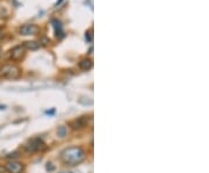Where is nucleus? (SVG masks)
Returning a JSON list of instances; mask_svg holds the SVG:
<instances>
[{
    "instance_id": "obj_9",
    "label": "nucleus",
    "mask_w": 209,
    "mask_h": 173,
    "mask_svg": "<svg viewBox=\"0 0 209 173\" xmlns=\"http://www.w3.org/2000/svg\"><path fill=\"white\" fill-rule=\"evenodd\" d=\"M23 47L28 50H37L41 47V44H40V42L37 41H27L23 43Z\"/></svg>"
},
{
    "instance_id": "obj_12",
    "label": "nucleus",
    "mask_w": 209,
    "mask_h": 173,
    "mask_svg": "<svg viewBox=\"0 0 209 173\" xmlns=\"http://www.w3.org/2000/svg\"><path fill=\"white\" fill-rule=\"evenodd\" d=\"M85 38H86L87 42H92V40H93V37H92V30H87L86 33H85Z\"/></svg>"
},
{
    "instance_id": "obj_13",
    "label": "nucleus",
    "mask_w": 209,
    "mask_h": 173,
    "mask_svg": "<svg viewBox=\"0 0 209 173\" xmlns=\"http://www.w3.org/2000/svg\"><path fill=\"white\" fill-rule=\"evenodd\" d=\"M50 42V40H48V38H45V37H43V38H42V41L40 42V44H43V46H48V43H49Z\"/></svg>"
},
{
    "instance_id": "obj_4",
    "label": "nucleus",
    "mask_w": 209,
    "mask_h": 173,
    "mask_svg": "<svg viewBox=\"0 0 209 173\" xmlns=\"http://www.w3.org/2000/svg\"><path fill=\"white\" fill-rule=\"evenodd\" d=\"M26 55V48L23 46H17L14 47L11 51H9V59H12L14 62L21 61L25 57Z\"/></svg>"
},
{
    "instance_id": "obj_10",
    "label": "nucleus",
    "mask_w": 209,
    "mask_h": 173,
    "mask_svg": "<svg viewBox=\"0 0 209 173\" xmlns=\"http://www.w3.org/2000/svg\"><path fill=\"white\" fill-rule=\"evenodd\" d=\"M53 23H55V29H56V36H59V37H62L63 36V30H62V25H61V22L59 21H57V20H53L52 21Z\"/></svg>"
},
{
    "instance_id": "obj_7",
    "label": "nucleus",
    "mask_w": 209,
    "mask_h": 173,
    "mask_svg": "<svg viewBox=\"0 0 209 173\" xmlns=\"http://www.w3.org/2000/svg\"><path fill=\"white\" fill-rule=\"evenodd\" d=\"M87 120H88L87 116H80L78 119L73 120L70 123V126L73 128V129H82V128H85L87 126Z\"/></svg>"
},
{
    "instance_id": "obj_5",
    "label": "nucleus",
    "mask_w": 209,
    "mask_h": 173,
    "mask_svg": "<svg viewBox=\"0 0 209 173\" xmlns=\"http://www.w3.org/2000/svg\"><path fill=\"white\" fill-rule=\"evenodd\" d=\"M40 32V28H38V26L34 25V23H27V25H23L21 26L20 28H19V33L20 35H35Z\"/></svg>"
},
{
    "instance_id": "obj_11",
    "label": "nucleus",
    "mask_w": 209,
    "mask_h": 173,
    "mask_svg": "<svg viewBox=\"0 0 209 173\" xmlns=\"http://www.w3.org/2000/svg\"><path fill=\"white\" fill-rule=\"evenodd\" d=\"M57 135L59 137H65L66 135H67V128L64 127V126H61V127L58 128V130H57Z\"/></svg>"
},
{
    "instance_id": "obj_1",
    "label": "nucleus",
    "mask_w": 209,
    "mask_h": 173,
    "mask_svg": "<svg viewBox=\"0 0 209 173\" xmlns=\"http://www.w3.org/2000/svg\"><path fill=\"white\" fill-rule=\"evenodd\" d=\"M86 152L82 146H70L61 152V159L64 164L69 166H76L85 161Z\"/></svg>"
},
{
    "instance_id": "obj_8",
    "label": "nucleus",
    "mask_w": 209,
    "mask_h": 173,
    "mask_svg": "<svg viewBox=\"0 0 209 173\" xmlns=\"http://www.w3.org/2000/svg\"><path fill=\"white\" fill-rule=\"evenodd\" d=\"M79 67H80L82 71L91 70V69L93 67V62H92V59H90V58H84V59H82V61L79 62Z\"/></svg>"
},
{
    "instance_id": "obj_18",
    "label": "nucleus",
    "mask_w": 209,
    "mask_h": 173,
    "mask_svg": "<svg viewBox=\"0 0 209 173\" xmlns=\"http://www.w3.org/2000/svg\"><path fill=\"white\" fill-rule=\"evenodd\" d=\"M2 36H4V34H2V32H1V30H0V40H1V38H2Z\"/></svg>"
},
{
    "instance_id": "obj_19",
    "label": "nucleus",
    "mask_w": 209,
    "mask_h": 173,
    "mask_svg": "<svg viewBox=\"0 0 209 173\" xmlns=\"http://www.w3.org/2000/svg\"><path fill=\"white\" fill-rule=\"evenodd\" d=\"M0 52H1V50H0Z\"/></svg>"
},
{
    "instance_id": "obj_17",
    "label": "nucleus",
    "mask_w": 209,
    "mask_h": 173,
    "mask_svg": "<svg viewBox=\"0 0 209 173\" xmlns=\"http://www.w3.org/2000/svg\"><path fill=\"white\" fill-rule=\"evenodd\" d=\"M53 113H55V111H53V109H52V111H45V114H49V115H52Z\"/></svg>"
},
{
    "instance_id": "obj_6",
    "label": "nucleus",
    "mask_w": 209,
    "mask_h": 173,
    "mask_svg": "<svg viewBox=\"0 0 209 173\" xmlns=\"http://www.w3.org/2000/svg\"><path fill=\"white\" fill-rule=\"evenodd\" d=\"M5 167H6V171L8 173H21L25 169L23 164L19 163V161H9Z\"/></svg>"
},
{
    "instance_id": "obj_2",
    "label": "nucleus",
    "mask_w": 209,
    "mask_h": 173,
    "mask_svg": "<svg viewBox=\"0 0 209 173\" xmlns=\"http://www.w3.org/2000/svg\"><path fill=\"white\" fill-rule=\"evenodd\" d=\"M21 70L15 64H5L0 66V78L5 79H17L20 77Z\"/></svg>"
},
{
    "instance_id": "obj_3",
    "label": "nucleus",
    "mask_w": 209,
    "mask_h": 173,
    "mask_svg": "<svg viewBox=\"0 0 209 173\" xmlns=\"http://www.w3.org/2000/svg\"><path fill=\"white\" fill-rule=\"evenodd\" d=\"M25 149L28 152H37V151H42L45 149V143L40 138V137H35L29 140L25 144Z\"/></svg>"
},
{
    "instance_id": "obj_16",
    "label": "nucleus",
    "mask_w": 209,
    "mask_h": 173,
    "mask_svg": "<svg viewBox=\"0 0 209 173\" xmlns=\"http://www.w3.org/2000/svg\"><path fill=\"white\" fill-rule=\"evenodd\" d=\"M47 170H50V171H52V170H53V166H52V165H50V163H48V165H47Z\"/></svg>"
},
{
    "instance_id": "obj_15",
    "label": "nucleus",
    "mask_w": 209,
    "mask_h": 173,
    "mask_svg": "<svg viewBox=\"0 0 209 173\" xmlns=\"http://www.w3.org/2000/svg\"><path fill=\"white\" fill-rule=\"evenodd\" d=\"M5 172H7V171H6V167L2 166V165H0V173H5Z\"/></svg>"
},
{
    "instance_id": "obj_14",
    "label": "nucleus",
    "mask_w": 209,
    "mask_h": 173,
    "mask_svg": "<svg viewBox=\"0 0 209 173\" xmlns=\"http://www.w3.org/2000/svg\"><path fill=\"white\" fill-rule=\"evenodd\" d=\"M15 157H17V152H13L7 155V158H15Z\"/></svg>"
}]
</instances>
